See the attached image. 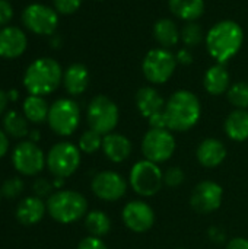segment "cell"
Returning a JSON list of instances; mask_svg holds the SVG:
<instances>
[{
    "instance_id": "31",
    "label": "cell",
    "mask_w": 248,
    "mask_h": 249,
    "mask_svg": "<svg viewBox=\"0 0 248 249\" xmlns=\"http://www.w3.org/2000/svg\"><path fill=\"white\" fill-rule=\"evenodd\" d=\"M181 38L184 41L186 45L189 47H196L199 45V42L202 41L203 38V31H202V26H199L197 23L194 22H187L181 31Z\"/></svg>"
},
{
    "instance_id": "23",
    "label": "cell",
    "mask_w": 248,
    "mask_h": 249,
    "mask_svg": "<svg viewBox=\"0 0 248 249\" xmlns=\"http://www.w3.org/2000/svg\"><path fill=\"white\" fill-rule=\"evenodd\" d=\"M203 85H205V89L210 95H215V96L227 92L229 88V73L224 67V64L218 63L216 66H212L205 74Z\"/></svg>"
},
{
    "instance_id": "36",
    "label": "cell",
    "mask_w": 248,
    "mask_h": 249,
    "mask_svg": "<svg viewBox=\"0 0 248 249\" xmlns=\"http://www.w3.org/2000/svg\"><path fill=\"white\" fill-rule=\"evenodd\" d=\"M32 188H34L35 196L41 198V197H45V196H48V194H50V191H51L53 185H51L45 178H38V179L34 182Z\"/></svg>"
},
{
    "instance_id": "28",
    "label": "cell",
    "mask_w": 248,
    "mask_h": 249,
    "mask_svg": "<svg viewBox=\"0 0 248 249\" xmlns=\"http://www.w3.org/2000/svg\"><path fill=\"white\" fill-rule=\"evenodd\" d=\"M3 127H4V133L15 139H22L29 134L28 120L16 111L6 112L3 118Z\"/></svg>"
},
{
    "instance_id": "33",
    "label": "cell",
    "mask_w": 248,
    "mask_h": 249,
    "mask_svg": "<svg viewBox=\"0 0 248 249\" xmlns=\"http://www.w3.org/2000/svg\"><path fill=\"white\" fill-rule=\"evenodd\" d=\"M186 179L184 171L178 166H171L165 171L164 174V184H167L168 187H180Z\"/></svg>"
},
{
    "instance_id": "30",
    "label": "cell",
    "mask_w": 248,
    "mask_h": 249,
    "mask_svg": "<svg viewBox=\"0 0 248 249\" xmlns=\"http://www.w3.org/2000/svg\"><path fill=\"white\" fill-rule=\"evenodd\" d=\"M102 139H104V136H101L99 133L89 128L79 139V150L83 153H88V155L95 153L102 147Z\"/></svg>"
},
{
    "instance_id": "5",
    "label": "cell",
    "mask_w": 248,
    "mask_h": 249,
    "mask_svg": "<svg viewBox=\"0 0 248 249\" xmlns=\"http://www.w3.org/2000/svg\"><path fill=\"white\" fill-rule=\"evenodd\" d=\"M130 187L133 191L142 197L155 196L164 185V172L158 166L148 159L136 162L130 169Z\"/></svg>"
},
{
    "instance_id": "10",
    "label": "cell",
    "mask_w": 248,
    "mask_h": 249,
    "mask_svg": "<svg viewBox=\"0 0 248 249\" xmlns=\"http://www.w3.org/2000/svg\"><path fill=\"white\" fill-rule=\"evenodd\" d=\"M175 147V139L168 128H151L142 140V153L145 159L153 163H162L171 159Z\"/></svg>"
},
{
    "instance_id": "38",
    "label": "cell",
    "mask_w": 248,
    "mask_h": 249,
    "mask_svg": "<svg viewBox=\"0 0 248 249\" xmlns=\"http://www.w3.org/2000/svg\"><path fill=\"white\" fill-rule=\"evenodd\" d=\"M149 120V125L151 128H168L167 127V118H165V112H158L155 115H152Z\"/></svg>"
},
{
    "instance_id": "2",
    "label": "cell",
    "mask_w": 248,
    "mask_h": 249,
    "mask_svg": "<svg viewBox=\"0 0 248 249\" xmlns=\"http://www.w3.org/2000/svg\"><path fill=\"white\" fill-rule=\"evenodd\" d=\"M243 41V28L234 20L218 22L210 28L206 35L208 51L219 64H224L231 60L240 51Z\"/></svg>"
},
{
    "instance_id": "19",
    "label": "cell",
    "mask_w": 248,
    "mask_h": 249,
    "mask_svg": "<svg viewBox=\"0 0 248 249\" xmlns=\"http://www.w3.org/2000/svg\"><path fill=\"white\" fill-rule=\"evenodd\" d=\"M45 210L47 204H44L39 197H26L16 207V219L25 226H32L42 220Z\"/></svg>"
},
{
    "instance_id": "34",
    "label": "cell",
    "mask_w": 248,
    "mask_h": 249,
    "mask_svg": "<svg viewBox=\"0 0 248 249\" xmlns=\"http://www.w3.org/2000/svg\"><path fill=\"white\" fill-rule=\"evenodd\" d=\"M53 3H54V7L58 13L72 15L80 7L82 0H53Z\"/></svg>"
},
{
    "instance_id": "44",
    "label": "cell",
    "mask_w": 248,
    "mask_h": 249,
    "mask_svg": "<svg viewBox=\"0 0 248 249\" xmlns=\"http://www.w3.org/2000/svg\"><path fill=\"white\" fill-rule=\"evenodd\" d=\"M7 96H9V99L16 101V98H18V92H16V90H10V92H7Z\"/></svg>"
},
{
    "instance_id": "32",
    "label": "cell",
    "mask_w": 248,
    "mask_h": 249,
    "mask_svg": "<svg viewBox=\"0 0 248 249\" xmlns=\"http://www.w3.org/2000/svg\"><path fill=\"white\" fill-rule=\"evenodd\" d=\"M0 191L6 198H16L23 193V181L18 177H12L3 182Z\"/></svg>"
},
{
    "instance_id": "11",
    "label": "cell",
    "mask_w": 248,
    "mask_h": 249,
    "mask_svg": "<svg viewBox=\"0 0 248 249\" xmlns=\"http://www.w3.org/2000/svg\"><path fill=\"white\" fill-rule=\"evenodd\" d=\"M12 162L15 169L26 177L37 175L42 171L44 165L47 163V158L44 152L38 147L37 143L32 142H20L12 155Z\"/></svg>"
},
{
    "instance_id": "40",
    "label": "cell",
    "mask_w": 248,
    "mask_h": 249,
    "mask_svg": "<svg viewBox=\"0 0 248 249\" xmlns=\"http://www.w3.org/2000/svg\"><path fill=\"white\" fill-rule=\"evenodd\" d=\"M9 150V139H7V134L0 130V159L7 153Z\"/></svg>"
},
{
    "instance_id": "24",
    "label": "cell",
    "mask_w": 248,
    "mask_h": 249,
    "mask_svg": "<svg viewBox=\"0 0 248 249\" xmlns=\"http://www.w3.org/2000/svg\"><path fill=\"white\" fill-rule=\"evenodd\" d=\"M171 12L187 22H193L199 19L205 12L203 0H168Z\"/></svg>"
},
{
    "instance_id": "27",
    "label": "cell",
    "mask_w": 248,
    "mask_h": 249,
    "mask_svg": "<svg viewBox=\"0 0 248 249\" xmlns=\"http://www.w3.org/2000/svg\"><path fill=\"white\" fill-rule=\"evenodd\" d=\"M85 228L91 236L102 238L111 231V219L101 210H94L85 216Z\"/></svg>"
},
{
    "instance_id": "9",
    "label": "cell",
    "mask_w": 248,
    "mask_h": 249,
    "mask_svg": "<svg viewBox=\"0 0 248 249\" xmlns=\"http://www.w3.org/2000/svg\"><path fill=\"white\" fill-rule=\"evenodd\" d=\"M80 165V150L69 142L54 144L47 155L48 171L56 178H67L73 175Z\"/></svg>"
},
{
    "instance_id": "8",
    "label": "cell",
    "mask_w": 248,
    "mask_h": 249,
    "mask_svg": "<svg viewBox=\"0 0 248 249\" xmlns=\"http://www.w3.org/2000/svg\"><path fill=\"white\" fill-rule=\"evenodd\" d=\"M177 67V57L167 48L151 50L142 63V71L145 77L153 83L161 85L170 80Z\"/></svg>"
},
{
    "instance_id": "22",
    "label": "cell",
    "mask_w": 248,
    "mask_h": 249,
    "mask_svg": "<svg viewBox=\"0 0 248 249\" xmlns=\"http://www.w3.org/2000/svg\"><path fill=\"white\" fill-rule=\"evenodd\" d=\"M227 136L234 142H246L248 139V111L235 109L232 111L224 124Z\"/></svg>"
},
{
    "instance_id": "39",
    "label": "cell",
    "mask_w": 248,
    "mask_h": 249,
    "mask_svg": "<svg viewBox=\"0 0 248 249\" xmlns=\"http://www.w3.org/2000/svg\"><path fill=\"white\" fill-rule=\"evenodd\" d=\"M225 249H248V239L246 238H234V239H231L228 244H227V247Z\"/></svg>"
},
{
    "instance_id": "41",
    "label": "cell",
    "mask_w": 248,
    "mask_h": 249,
    "mask_svg": "<svg viewBox=\"0 0 248 249\" xmlns=\"http://www.w3.org/2000/svg\"><path fill=\"white\" fill-rule=\"evenodd\" d=\"M177 61L183 63V64H189L191 63V54L186 50H181L178 54H177Z\"/></svg>"
},
{
    "instance_id": "17",
    "label": "cell",
    "mask_w": 248,
    "mask_h": 249,
    "mask_svg": "<svg viewBox=\"0 0 248 249\" xmlns=\"http://www.w3.org/2000/svg\"><path fill=\"white\" fill-rule=\"evenodd\" d=\"M102 152L114 163H121L129 159L132 153V142L118 133H110L102 139Z\"/></svg>"
},
{
    "instance_id": "26",
    "label": "cell",
    "mask_w": 248,
    "mask_h": 249,
    "mask_svg": "<svg viewBox=\"0 0 248 249\" xmlns=\"http://www.w3.org/2000/svg\"><path fill=\"white\" fill-rule=\"evenodd\" d=\"M23 115L28 121L34 123V124H39L44 123L48 118V111L50 107L47 105L45 99L42 96H37V95H29L25 101H23Z\"/></svg>"
},
{
    "instance_id": "20",
    "label": "cell",
    "mask_w": 248,
    "mask_h": 249,
    "mask_svg": "<svg viewBox=\"0 0 248 249\" xmlns=\"http://www.w3.org/2000/svg\"><path fill=\"white\" fill-rule=\"evenodd\" d=\"M136 107L143 117L151 118L152 115L162 112L165 109V101L156 89L146 86L137 90Z\"/></svg>"
},
{
    "instance_id": "14",
    "label": "cell",
    "mask_w": 248,
    "mask_h": 249,
    "mask_svg": "<svg viewBox=\"0 0 248 249\" xmlns=\"http://www.w3.org/2000/svg\"><path fill=\"white\" fill-rule=\"evenodd\" d=\"M222 198H224V190L219 184L213 181H203L194 187L190 197V203L197 213L209 214L221 207Z\"/></svg>"
},
{
    "instance_id": "29",
    "label": "cell",
    "mask_w": 248,
    "mask_h": 249,
    "mask_svg": "<svg viewBox=\"0 0 248 249\" xmlns=\"http://www.w3.org/2000/svg\"><path fill=\"white\" fill-rule=\"evenodd\" d=\"M228 101L238 109L248 108V83L238 82L228 89Z\"/></svg>"
},
{
    "instance_id": "1",
    "label": "cell",
    "mask_w": 248,
    "mask_h": 249,
    "mask_svg": "<svg viewBox=\"0 0 248 249\" xmlns=\"http://www.w3.org/2000/svg\"><path fill=\"white\" fill-rule=\"evenodd\" d=\"M165 118L170 131L184 133L200 120L202 107L199 98L190 90H177L165 104Z\"/></svg>"
},
{
    "instance_id": "7",
    "label": "cell",
    "mask_w": 248,
    "mask_h": 249,
    "mask_svg": "<svg viewBox=\"0 0 248 249\" xmlns=\"http://www.w3.org/2000/svg\"><path fill=\"white\" fill-rule=\"evenodd\" d=\"M48 125L58 136H72L79 127L80 109L72 99H57L48 111Z\"/></svg>"
},
{
    "instance_id": "13",
    "label": "cell",
    "mask_w": 248,
    "mask_h": 249,
    "mask_svg": "<svg viewBox=\"0 0 248 249\" xmlns=\"http://www.w3.org/2000/svg\"><path fill=\"white\" fill-rule=\"evenodd\" d=\"M91 188L99 200L113 203L126 196L127 181L114 171H102L94 177Z\"/></svg>"
},
{
    "instance_id": "6",
    "label": "cell",
    "mask_w": 248,
    "mask_h": 249,
    "mask_svg": "<svg viewBox=\"0 0 248 249\" xmlns=\"http://www.w3.org/2000/svg\"><path fill=\"white\" fill-rule=\"evenodd\" d=\"M86 117L91 130L99 133L101 136H107L117 127L120 114L118 107L110 98L98 95L91 101Z\"/></svg>"
},
{
    "instance_id": "3",
    "label": "cell",
    "mask_w": 248,
    "mask_h": 249,
    "mask_svg": "<svg viewBox=\"0 0 248 249\" xmlns=\"http://www.w3.org/2000/svg\"><path fill=\"white\" fill-rule=\"evenodd\" d=\"M63 80L60 64L48 57L35 60L25 71L23 86L29 95L44 96L54 92Z\"/></svg>"
},
{
    "instance_id": "35",
    "label": "cell",
    "mask_w": 248,
    "mask_h": 249,
    "mask_svg": "<svg viewBox=\"0 0 248 249\" xmlns=\"http://www.w3.org/2000/svg\"><path fill=\"white\" fill-rule=\"evenodd\" d=\"M77 249H108V247L105 245V242L101 238L88 236V238H83L79 242Z\"/></svg>"
},
{
    "instance_id": "43",
    "label": "cell",
    "mask_w": 248,
    "mask_h": 249,
    "mask_svg": "<svg viewBox=\"0 0 248 249\" xmlns=\"http://www.w3.org/2000/svg\"><path fill=\"white\" fill-rule=\"evenodd\" d=\"M29 142H32V143H37L38 140H39V131H37V130H34V131H29Z\"/></svg>"
},
{
    "instance_id": "25",
    "label": "cell",
    "mask_w": 248,
    "mask_h": 249,
    "mask_svg": "<svg viewBox=\"0 0 248 249\" xmlns=\"http://www.w3.org/2000/svg\"><path fill=\"white\" fill-rule=\"evenodd\" d=\"M153 36L162 45V48L174 47L180 39L177 23L171 19H159L153 25Z\"/></svg>"
},
{
    "instance_id": "4",
    "label": "cell",
    "mask_w": 248,
    "mask_h": 249,
    "mask_svg": "<svg viewBox=\"0 0 248 249\" xmlns=\"http://www.w3.org/2000/svg\"><path fill=\"white\" fill-rule=\"evenodd\" d=\"M47 212L48 214L58 223L69 225L77 222L88 212L86 198L72 190H61L51 194L47 200Z\"/></svg>"
},
{
    "instance_id": "18",
    "label": "cell",
    "mask_w": 248,
    "mask_h": 249,
    "mask_svg": "<svg viewBox=\"0 0 248 249\" xmlns=\"http://www.w3.org/2000/svg\"><path fill=\"white\" fill-rule=\"evenodd\" d=\"M197 160L205 168H216L227 158V147L218 139H206L203 140L196 150Z\"/></svg>"
},
{
    "instance_id": "46",
    "label": "cell",
    "mask_w": 248,
    "mask_h": 249,
    "mask_svg": "<svg viewBox=\"0 0 248 249\" xmlns=\"http://www.w3.org/2000/svg\"><path fill=\"white\" fill-rule=\"evenodd\" d=\"M177 249H184V248H177Z\"/></svg>"
},
{
    "instance_id": "45",
    "label": "cell",
    "mask_w": 248,
    "mask_h": 249,
    "mask_svg": "<svg viewBox=\"0 0 248 249\" xmlns=\"http://www.w3.org/2000/svg\"><path fill=\"white\" fill-rule=\"evenodd\" d=\"M0 197H1V191H0Z\"/></svg>"
},
{
    "instance_id": "37",
    "label": "cell",
    "mask_w": 248,
    "mask_h": 249,
    "mask_svg": "<svg viewBox=\"0 0 248 249\" xmlns=\"http://www.w3.org/2000/svg\"><path fill=\"white\" fill-rule=\"evenodd\" d=\"M13 16L12 4L7 0H0V26H4L7 22H10Z\"/></svg>"
},
{
    "instance_id": "21",
    "label": "cell",
    "mask_w": 248,
    "mask_h": 249,
    "mask_svg": "<svg viewBox=\"0 0 248 249\" xmlns=\"http://www.w3.org/2000/svg\"><path fill=\"white\" fill-rule=\"evenodd\" d=\"M63 83L66 90L72 96H77L83 93L89 85V71L83 64L75 63L67 67L66 73L63 74Z\"/></svg>"
},
{
    "instance_id": "12",
    "label": "cell",
    "mask_w": 248,
    "mask_h": 249,
    "mask_svg": "<svg viewBox=\"0 0 248 249\" xmlns=\"http://www.w3.org/2000/svg\"><path fill=\"white\" fill-rule=\"evenodd\" d=\"M22 20L25 26L37 35H51L58 25L57 12L39 3L26 6L22 13Z\"/></svg>"
},
{
    "instance_id": "42",
    "label": "cell",
    "mask_w": 248,
    "mask_h": 249,
    "mask_svg": "<svg viewBox=\"0 0 248 249\" xmlns=\"http://www.w3.org/2000/svg\"><path fill=\"white\" fill-rule=\"evenodd\" d=\"M7 102H9V96L4 90L0 89V115L4 112L6 107H7Z\"/></svg>"
},
{
    "instance_id": "15",
    "label": "cell",
    "mask_w": 248,
    "mask_h": 249,
    "mask_svg": "<svg viewBox=\"0 0 248 249\" xmlns=\"http://www.w3.org/2000/svg\"><path fill=\"white\" fill-rule=\"evenodd\" d=\"M123 223L126 225L127 229L136 232V233H143L152 229L155 223V212L153 209L140 200L130 201L124 206L123 213Z\"/></svg>"
},
{
    "instance_id": "16",
    "label": "cell",
    "mask_w": 248,
    "mask_h": 249,
    "mask_svg": "<svg viewBox=\"0 0 248 249\" xmlns=\"http://www.w3.org/2000/svg\"><path fill=\"white\" fill-rule=\"evenodd\" d=\"M26 35L16 26H4L0 29V57L16 58L26 50Z\"/></svg>"
}]
</instances>
